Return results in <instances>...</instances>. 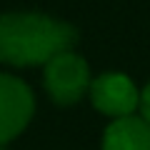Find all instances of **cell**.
I'll return each instance as SVG.
<instances>
[{
  "label": "cell",
  "instance_id": "cell-1",
  "mask_svg": "<svg viewBox=\"0 0 150 150\" xmlns=\"http://www.w3.org/2000/svg\"><path fill=\"white\" fill-rule=\"evenodd\" d=\"M78 33L70 23L43 13L0 15V63L13 68L45 65L55 55L73 50Z\"/></svg>",
  "mask_w": 150,
  "mask_h": 150
},
{
  "label": "cell",
  "instance_id": "cell-2",
  "mask_svg": "<svg viewBox=\"0 0 150 150\" xmlns=\"http://www.w3.org/2000/svg\"><path fill=\"white\" fill-rule=\"evenodd\" d=\"M43 83L48 95L58 105H75L85 93H90L93 80L85 60L80 55H75L73 50H65L45 63Z\"/></svg>",
  "mask_w": 150,
  "mask_h": 150
},
{
  "label": "cell",
  "instance_id": "cell-3",
  "mask_svg": "<svg viewBox=\"0 0 150 150\" xmlns=\"http://www.w3.org/2000/svg\"><path fill=\"white\" fill-rule=\"evenodd\" d=\"M33 112H35L33 90L20 78L0 73V145L15 140L23 133Z\"/></svg>",
  "mask_w": 150,
  "mask_h": 150
},
{
  "label": "cell",
  "instance_id": "cell-4",
  "mask_svg": "<svg viewBox=\"0 0 150 150\" xmlns=\"http://www.w3.org/2000/svg\"><path fill=\"white\" fill-rule=\"evenodd\" d=\"M90 100L98 112L110 118H128L140 108V90L123 73H105L90 83Z\"/></svg>",
  "mask_w": 150,
  "mask_h": 150
},
{
  "label": "cell",
  "instance_id": "cell-5",
  "mask_svg": "<svg viewBox=\"0 0 150 150\" xmlns=\"http://www.w3.org/2000/svg\"><path fill=\"white\" fill-rule=\"evenodd\" d=\"M103 150H150V123L145 118H118L103 133Z\"/></svg>",
  "mask_w": 150,
  "mask_h": 150
},
{
  "label": "cell",
  "instance_id": "cell-6",
  "mask_svg": "<svg viewBox=\"0 0 150 150\" xmlns=\"http://www.w3.org/2000/svg\"><path fill=\"white\" fill-rule=\"evenodd\" d=\"M140 112H143V118L150 123V83L145 85V90L140 93Z\"/></svg>",
  "mask_w": 150,
  "mask_h": 150
},
{
  "label": "cell",
  "instance_id": "cell-7",
  "mask_svg": "<svg viewBox=\"0 0 150 150\" xmlns=\"http://www.w3.org/2000/svg\"><path fill=\"white\" fill-rule=\"evenodd\" d=\"M0 150H3V148H0Z\"/></svg>",
  "mask_w": 150,
  "mask_h": 150
}]
</instances>
